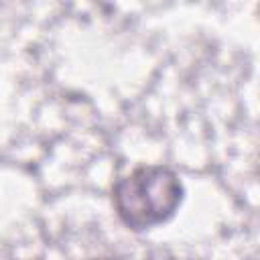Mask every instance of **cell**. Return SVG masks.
<instances>
[{
  "mask_svg": "<svg viewBox=\"0 0 260 260\" xmlns=\"http://www.w3.org/2000/svg\"><path fill=\"white\" fill-rule=\"evenodd\" d=\"M112 199L124 225L146 230L173 217L183 201V185L173 169L146 165L122 177L112 189Z\"/></svg>",
  "mask_w": 260,
  "mask_h": 260,
  "instance_id": "obj_1",
  "label": "cell"
}]
</instances>
